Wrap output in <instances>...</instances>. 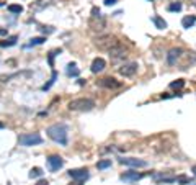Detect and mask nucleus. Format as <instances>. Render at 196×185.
Listing matches in <instances>:
<instances>
[{"label": "nucleus", "mask_w": 196, "mask_h": 185, "mask_svg": "<svg viewBox=\"0 0 196 185\" xmlns=\"http://www.w3.org/2000/svg\"><path fill=\"white\" fill-rule=\"evenodd\" d=\"M46 133L51 139L56 141V143L62 144V146L67 144V128L64 125H52V126L47 128Z\"/></svg>", "instance_id": "obj_1"}, {"label": "nucleus", "mask_w": 196, "mask_h": 185, "mask_svg": "<svg viewBox=\"0 0 196 185\" xmlns=\"http://www.w3.org/2000/svg\"><path fill=\"white\" fill-rule=\"evenodd\" d=\"M121 43L118 41V38L116 36H111V34H103V36H100V38H96L95 39V46L98 48V49H101V51H111V49H114L116 46H119Z\"/></svg>", "instance_id": "obj_2"}, {"label": "nucleus", "mask_w": 196, "mask_h": 185, "mask_svg": "<svg viewBox=\"0 0 196 185\" xmlns=\"http://www.w3.org/2000/svg\"><path fill=\"white\" fill-rule=\"evenodd\" d=\"M95 107V102L90 98H75L69 102V110L75 111H90Z\"/></svg>", "instance_id": "obj_3"}, {"label": "nucleus", "mask_w": 196, "mask_h": 185, "mask_svg": "<svg viewBox=\"0 0 196 185\" xmlns=\"http://www.w3.org/2000/svg\"><path fill=\"white\" fill-rule=\"evenodd\" d=\"M41 143H43V138L38 133H29V134L20 136L21 146H36V144H41Z\"/></svg>", "instance_id": "obj_4"}, {"label": "nucleus", "mask_w": 196, "mask_h": 185, "mask_svg": "<svg viewBox=\"0 0 196 185\" xmlns=\"http://www.w3.org/2000/svg\"><path fill=\"white\" fill-rule=\"evenodd\" d=\"M119 164L123 165H129V167L139 169V167H147V162L142 159H136V157H123L119 159Z\"/></svg>", "instance_id": "obj_5"}, {"label": "nucleus", "mask_w": 196, "mask_h": 185, "mask_svg": "<svg viewBox=\"0 0 196 185\" xmlns=\"http://www.w3.org/2000/svg\"><path fill=\"white\" fill-rule=\"evenodd\" d=\"M118 70H119V74L124 75V77H133V75L137 72V64H136V62H126V64H123Z\"/></svg>", "instance_id": "obj_6"}, {"label": "nucleus", "mask_w": 196, "mask_h": 185, "mask_svg": "<svg viewBox=\"0 0 196 185\" xmlns=\"http://www.w3.org/2000/svg\"><path fill=\"white\" fill-rule=\"evenodd\" d=\"M88 26H90L93 31H103L105 26H106V21H105L103 17H90Z\"/></svg>", "instance_id": "obj_7"}, {"label": "nucleus", "mask_w": 196, "mask_h": 185, "mask_svg": "<svg viewBox=\"0 0 196 185\" xmlns=\"http://www.w3.org/2000/svg\"><path fill=\"white\" fill-rule=\"evenodd\" d=\"M126 56H128V53H126V49L123 48L121 44L116 46L114 49L110 51V58H111L113 62H116V61H121V59H126Z\"/></svg>", "instance_id": "obj_8"}, {"label": "nucleus", "mask_w": 196, "mask_h": 185, "mask_svg": "<svg viewBox=\"0 0 196 185\" xmlns=\"http://www.w3.org/2000/svg\"><path fill=\"white\" fill-rule=\"evenodd\" d=\"M96 84L100 87H105V89H119L121 87V82H118L116 79H113V77H103Z\"/></svg>", "instance_id": "obj_9"}, {"label": "nucleus", "mask_w": 196, "mask_h": 185, "mask_svg": "<svg viewBox=\"0 0 196 185\" xmlns=\"http://www.w3.org/2000/svg\"><path fill=\"white\" fill-rule=\"evenodd\" d=\"M54 4H56V0H36V2H33L29 5V10L31 12H39V10H44L46 7H51Z\"/></svg>", "instance_id": "obj_10"}, {"label": "nucleus", "mask_w": 196, "mask_h": 185, "mask_svg": "<svg viewBox=\"0 0 196 185\" xmlns=\"http://www.w3.org/2000/svg\"><path fill=\"white\" fill-rule=\"evenodd\" d=\"M47 164H49V169L52 170V172H56V170H59V169L64 165V160L61 156H49L47 157Z\"/></svg>", "instance_id": "obj_11"}, {"label": "nucleus", "mask_w": 196, "mask_h": 185, "mask_svg": "<svg viewBox=\"0 0 196 185\" xmlns=\"http://www.w3.org/2000/svg\"><path fill=\"white\" fill-rule=\"evenodd\" d=\"M69 175L75 180H87L88 179V170L87 169H72L69 170Z\"/></svg>", "instance_id": "obj_12"}, {"label": "nucleus", "mask_w": 196, "mask_h": 185, "mask_svg": "<svg viewBox=\"0 0 196 185\" xmlns=\"http://www.w3.org/2000/svg\"><path fill=\"white\" fill-rule=\"evenodd\" d=\"M181 53H183V51L180 49V48H173V49H170V51H168V54H167V62L170 64V66L176 64V61L180 59Z\"/></svg>", "instance_id": "obj_13"}, {"label": "nucleus", "mask_w": 196, "mask_h": 185, "mask_svg": "<svg viewBox=\"0 0 196 185\" xmlns=\"http://www.w3.org/2000/svg\"><path fill=\"white\" fill-rule=\"evenodd\" d=\"M106 67V62H105L103 58H95L92 62V66H90V69H92L93 74H98V72H101V70Z\"/></svg>", "instance_id": "obj_14"}, {"label": "nucleus", "mask_w": 196, "mask_h": 185, "mask_svg": "<svg viewBox=\"0 0 196 185\" xmlns=\"http://www.w3.org/2000/svg\"><path fill=\"white\" fill-rule=\"evenodd\" d=\"M154 179L155 180H159V182H175L176 180L173 175H168V174H155Z\"/></svg>", "instance_id": "obj_15"}, {"label": "nucleus", "mask_w": 196, "mask_h": 185, "mask_svg": "<svg viewBox=\"0 0 196 185\" xmlns=\"http://www.w3.org/2000/svg\"><path fill=\"white\" fill-rule=\"evenodd\" d=\"M17 39H18V36L7 38V39H3V41H0V48H10V46H15L17 44Z\"/></svg>", "instance_id": "obj_16"}, {"label": "nucleus", "mask_w": 196, "mask_h": 185, "mask_svg": "<svg viewBox=\"0 0 196 185\" xmlns=\"http://www.w3.org/2000/svg\"><path fill=\"white\" fill-rule=\"evenodd\" d=\"M195 23H196V17H193V15L185 17L183 20H181V26H183V28H191Z\"/></svg>", "instance_id": "obj_17"}, {"label": "nucleus", "mask_w": 196, "mask_h": 185, "mask_svg": "<svg viewBox=\"0 0 196 185\" xmlns=\"http://www.w3.org/2000/svg\"><path fill=\"white\" fill-rule=\"evenodd\" d=\"M152 21H154V25L157 26L159 30H165V28H167V21L163 20V18H160V17H152Z\"/></svg>", "instance_id": "obj_18"}, {"label": "nucleus", "mask_w": 196, "mask_h": 185, "mask_svg": "<svg viewBox=\"0 0 196 185\" xmlns=\"http://www.w3.org/2000/svg\"><path fill=\"white\" fill-rule=\"evenodd\" d=\"M141 174H137V172H128V174H124V175H121V179L123 180H139L141 179Z\"/></svg>", "instance_id": "obj_19"}, {"label": "nucleus", "mask_w": 196, "mask_h": 185, "mask_svg": "<svg viewBox=\"0 0 196 185\" xmlns=\"http://www.w3.org/2000/svg\"><path fill=\"white\" fill-rule=\"evenodd\" d=\"M67 75H70V77H77L79 75V69H77V66H75L74 62L67 66Z\"/></svg>", "instance_id": "obj_20"}, {"label": "nucleus", "mask_w": 196, "mask_h": 185, "mask_svg": "<svg viewBox=\"0 0 196 185\" xmlns=\"http://www.w3.org/2000/svg\"><path fill=\"white\" fill-rule=\"evenodd\" d=\"M56 79H57V72H56V70H52V75H51V80L47 84H44V85H43V90H49L51 87H52V84L56 82Z\"/></svg>", "instance_id": "obj_21"}, {"label": "nucleus", "mask_w": 196, "mask_h": 185, "mask_svg": "<svg viewBox=\"0 0 196 185\" xmlns=\"http://www.w3.org/2000/svg\"><path fill=\"white\" fill-rule=\"evenodd\" d=\"M96 167H98V169H108V167H111V159L98 160V162H96Z\"/></svg>", "instance_id": "obj_22"}, {"label": "nucleus", "mask_w": 196, "mask_h": 185, "mask_svg": "<svg viewBox=\"0 0 196 185\" xmlns=\"http://www.w3.org/2000/svg\"><path fill=\"white\" fill-rule=\"evenodd\" d=\"M43 175V170L39 167H33L29 170V179H38V177Z\"/></svg>", "instance_id": "obj_23"}, {"label": "nucleus", "mask_w": 196, "mask_h": 185, "mask_svg": "<svg viewBox=\"0 0 196 185\" xmlns=\"http://www.w3.org/2000/svg\"><path fill=\"white\" fill-rule=\"evenodd\" d=\"M46 41V38H43V36H38V38H31L29 39V44L28 46H36V44H43V43Z\"/></svg>", "instance_id": "obj_24"}, {"label": "nucleus", "mask_w": 196, "mask_h": 185, "mask_svg": "<svg viewBox=\"0 0 196 185\" xmlns=\"http://www.w3.org/2000/svg\"><path fill=\"white\" fill-rule=\"evenodd\" d=\"M8 12L10 13H21L23 12V7L17 5V4H12V5H8Z\"/></svg>", "instance_id": "obj_25"}, {"label": "nucleus", "mask_w": 196, "mask_h": 185, "mask_svg": "<svg viewBox=\"0 0 196 185\" xmlns=\"http://www.w3.org/2000/svg\"><path fill=\"white\" fill-rule=\"evenodd\" d=\"M181 10V4L180 2H175V4L168 5V12H180Z\"/></svg>", "instance_id": "obj_26"}, {"label": "nucleus", "mask_w": 196, "mask_h": 185, "mask_svg": "<svg viewBox=\"0 0 196 185\" xmlns=\"http://www.w3.org/2000/svg\"><path fill=\"white\" fill-rule=\"evenodd\" d=\"M183 85H185V80H181V79H180V80H176V82H172L170 84V89H181Z\"/></svg>", "instance_id": "obj_27"}, {"label": "nucleus", "mask_w": 196, "mask_h": 185, "mask_svg": "<svg viewBox=\"0 0 196 185\" xmlns=\"http://www.w3.org/2000/svg\"><path fill=\"white\" fill-rule=\"evenodd\" d=\"M92 17H101L100 8H96V7H93V8H92Z\"/></svg>", "instance_id": "obj_28"}, {"label": "nucleus", "mask_w": 196, "mask_h": 185, "mask_svg": "<svg viewBox=\"0 0 196 185\" xmlns=\"http://www.w3.org/2000/svg\"><path fill=\"white\" fill-rule=\"evenodd\" d=\"M176 180H178V182H181V184H186V182H188V179H186L185 175H180L178 179H176Z\"/></svg>", "instance_id": "obj_29"}, {"label": "nucleus", "mask_w": 196, "mask_h": 185, "mask_svg": "<svg viewBox=\"0 0 196 185\" xmlns=\"http://www.w3.org/2000/svg\"><path fill=\"white\" fill-rule=\"evenodd\" d=\"M118 0H105V5H114Z\"/></svg>", "instance_id": "obj_30"}, {"label": "nucleus", "mask_w": 196, "mask_h": 185, "mask_svg": "<svg viewBox=\"0 0 196 185\" xmlns=\"http://www.w3.org/2000/svg\"><path fill=\"white\" fill-rule=\"evenodd\" d=\"M38 185H49V184H47V180H39V182H38Z\"/></svg>", "instance_id": "obj_31"}, {"label": "nucleus", "mask_w": 196, "mask_h": 185, "mask_svg": "<svg viewBox=\"0 0 196 185\" xmlns=\"http://www.w3.org/2000/svg\"><path fill=\"white\" fill-rule=\"evenodd\" d=\"M0 34H7V30H0Z\"/></svg>", "instance_id": "obj_32"}, {"label": "nucleus", "mask_w": 196, "mask_h": 185, "mask_svg": "<svg viewBox=\"0 0 196 185\" xmlns=\"http://www.w3.org/2000/svg\"><path fill=\"white\" fill-rule=\"evenodd\" d=\"M3 128H5V125L2 123V121H0V129H3Z\"/></svg>", "instance_id": "obj_33"}, {"label": "nucleus", "mask_w": 196, "mask_h": 185, "mask_svg": "<svg viewBox=\"0 0 196 185\" xmlns=\"http://www.w3.org/2000/svg\"><path fill=\"white\" fill-rule=\"evenodd\" d=\"M190 4H191V5H196V0H191V2H190Z\"/></svg>", "instance_id": "obj_34"}, {"label": "nucleus", "mask_w": 196, "mask_h": 185, "mask_svg": "<svg viewBox=\"0 0 196 185\" xmlns=\"http://www.w3.org/2000/svg\"><path fill=\"white\" fill-rule=\"evenodd\" d=\"M193 174H195V175H196V165H195V167H193Z\"/></svg>", "instance_id": "obj_35"}, {"label": "nucleus", "mask_w": 196, "mask_h": 185, "mask_svg": "<svg viewBox=\"0 0 196 185\" xmlns=\"http://www.w3.org/2000/svg\"><path fill=\"white\" fill-rule=\"evenodd\" d=\"M3 5H5V4H3V2H0V7H3Z\"/></svg>", "instance_id": "obj_36"}, {"label": "nucleus", "mask_w": 196, "mask_h": 185, "mask_svg": "<svg viewBox=\"0 0 196 185\" xmlns=\"http://www.w3.org/2000/svg\"><path fill=\"white\" fill-rule=\"evenodd\" d=\"M149 2H152V0H149Z\"/></svg>", "instance_id": "obj_37"}]
</instances>
